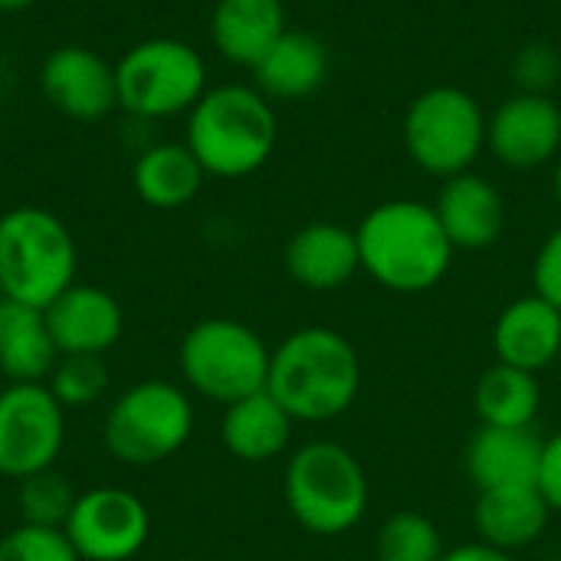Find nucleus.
I'll return each mask as SVG.
<instances>
[{
	"label": "nucleus",
	"instance_id": "nucleus-1",
	"mask_svg": "<svg viewBox=\"0 0 561 561\" xmlns=\"http://www.w3.org/2000/svg\"><path fill=\"white\" fill-rule=\"evenodd\" d=\"M362 273L388 293H427L450 273L454 243L447 240L437 210L424 201L394 197L371 207L358 227Z\"/></svg>",
	"mask_w": 561,
	"mask_h": 561
},
{
	"label": "nucleus",
	"instance_id": "nucleus-2",
	"mask_svg": "<svg viewBox=\"0 0 561 561\" xmlns=\"http://www.w3.org/2000/svg\"><path fill=\"white\" fill-rule=\"evenodd\" d=\"M266 391L296 424L335 421L358 401L362 358L355 345L329 325L296 329L273 348Z\"/></svg>",
	"mask_w": 561,
	"mask_h": 561
},
{
	"label": "nucleus",
	"instance_id": "nucleus-3",
	"mask_svg": "<svg viewBox=\"0 0 561 561\" xmlns=\"http://www.w3.org/2000/svg\"><path fill=\"white\" fill-rule=\"evenodd\" d=\"M279 122L273 102L256 85H217L187 112L184 145L210 178H247L276 148Z\"/></svg>",
	"mask_w": 561,
	"mask_h": 561
},
{
	"label": "nucleus",
	"instance_id": "nucleus-4",
	"mask_svg": "<svg viewBox=\"0 0 561 561\" xmlns=\"http://www.w3.org/2000/svg\"><path fill=\"white\" fill-rule=\"evenodd\" d=\"M289 516L312 536H345L368 516L371 490L362 460L335 440H309L289 454L283 473Z\"/></svg>",
	"mask_w": 561,
	"mask_h": 561
},
{
	"label": "nucleus",
	"instance_id": "nucleus-5",
	"mask_svg": "<svg viewBox=\"0 0 561 561\" xmlns=\"http://www.w3.org/2000/svg\"><path fill=\"white\" fill-rule=\"evenodd\" d=\"M76 240L43 207H13L0 217V293L3 299L46 309L76 283Z\"/></svg>",
	"mask_w": 561,
	"mask_h": 561
},
{
	"label": "nucleus",
	"instance_id": "nucleus-6",
	"mask_svg": "<svg viewBox=\"0 0 561 561\" xmlns=\"http://www.w3.org/2000/svg\"><path fill=\"white\" fill-rule=\"evenodd\" d=\"M483 105L460 85H431L404 112L401 138L408 158L440 181L467 174L486 148Z\"/></svg>",
	"mask_w": 561,
	"mask_h": 561
},
{
	"label": "nucleus",
	"instance_id": "nucleus-7",
	"mask_svg": "<svg viewBox=\"0 0 561 561\" xmlns=\"http://www.w3.org/2000/svg\"><path fill=\"white\" fill-rule=\"evenodd\" d=\"M273 348L240 319H201L181 339L178 365L201 398L233 404L256 391H266Z\"/></svg>",
	"mask_w": 561,
	"mask_h": 561
},
{
	"label": "nucleus",
	"instance_id": "nucleus-8",
	"mask_svg": "<svg viewBox=\"0 0 561 561\" xmlns=\"http://www.w3.org/2000/svg\"><path fill=\"white\" fill-rule=\"evenodd\" d=\"M115 85L118 105L128 115L141 122L171 118L201 102L207 92V66L191 43L158 36L135 43L115 62Z\"/></svg>",
	"mask_w": 561,
	"mask_h": 561
},
{
	"label": "nucleus",
	"instance_id": "nucleus-9",
	"mask_svg": "<svg viewBox=\"0 0 561 561\" xmlns=\"http://www.w3.org/2000/svg\"><path fill=\"white\" fill-rule=\"evenodd\" d=\"M194 434V404L171 381H138L105 417V450L128 467H154L174 457Z\"/></svg>",
	"mask_w": 561,
	"mask_h": 561
},
{
	"label": "nucleus",
	"instance_id": "nucleus-10",
	"mask_svg": "<svg viewBox=\"0 0 561 561\" xmlns=\"http://www.w3.org/2000/svg\"><path fill=\"white\" fill-rule=\"evenodd\" d=\"M66 440V408L46 385L0 391V477L26 480L49 470Z\"/></svg>",
	"mask_w": 561,
	"mask_h": 561
},
{
	"label": "nucleus",
	"instance_id": "nucleus-11",
	"mask_svg": "<svg viewBox=\"0 0 561 561\" xmlns=\"http://www.w3.org/2000/svg\"><path fill=\"white\" fill-rule=\"evenodd\" d=\"M62 533L82 561H128L145 549L151 516L135 493L99 486L79 493Z\"/></svg>",
	"mask_w": 561,
	"mask_h": 561
},
{
	"label": "nucleus",
	"instance_id": "nucleus-12",
	"mask_svg": "<svg viewBox=\"0 0 561 561\" xmlns=\"http://www.w3.org/2000/svg\"><path fill=\"white\" fill-rule=\"evenodd\" d=\"M486 148L513 171H533L561 154V108L552 95L516 92L486 122Z\"/></svg>",
	"mask_w": 561,
	"mask_h": 561
},
{
	"label": "nucleus",
	"instance_id": "nucleus-13",
	"mask_svg": "<svg viewBox=\"0 0 561 561\" xmlns=\"http://www.w3.org/2000/svg\"><path fill=\"white\" fill-rule=\"evenodd\" d=\"M43 95L76 122L105 118L118 105L115 66L89 46H59L39 66Z\"/></svg>",
	"mask_w": 561,
	"mask_h": 561
},
{
	"label": "nucleus",
	"instance_id": "nucleus-14",
	"mask_svg": "<svg viewBox=\"0 0 561 561\" xmlns=\"http://www.w3.org/2000/svg\"><path fill=\"white\" fill-rule=\"evenodd\" d=\"M43 316L59 355H105L125 329L118 299L85 283H72L59 293Z\"/></svg>",
	"mask_w": 561,
	"mask_h": 561
},
{
	"label": "nucleus",
	"instance_id": "nucleus-15",
	"mask_svg": "<svg viewBox=\"0 0 561 561\" xmlns=\"http://www.w3.org/2000/svg\"><path fill=\"white\" fill-rule=\"evenodd\" d=\"M286 273L309 293H332L362 273L355 230L335 220H316L299 227L283 253Z\"/></svg>",
	"mask_w": 561,
	"mask_h": 561
},
{
	"label": "nucleus",
	"instance_id": "nucleus-16",
	"mask_svg": "<svg viewBox=\"0 0 561 561\" xmlns=\"http://www.w3.org/2000/svg\"><path fill=\"white\" fill-rule=\"evenodd\" d=\"M434 210L454 250H490L506 230V201L500 187L473 171L447 178Z\"/></svg>",
	"mask_w": 561,
	"mask_h": 561
},
{
	"label": "nucleus",
	"instance_id": "nucleus-17",
	"mask_svg": "<svg viewBox=\"0 0 561 561\" xmlns=\"http://www.w3.org/2000/svg\"><path fill=\"white\" fill-rule=\"evenodd\" d=\"M493 352L500 365L533 375L552 368L561 355V312L536 293L513 299L493 322Z\"/></svg>",
	"mask_w": 561,
	"mask_h": 561
},
{
	"label": "nucleus",
	"instance_id": "nucleus-18",
	"mask_svg": "<svg viewBox=\"0 0 561 561\" xmlns=\"http://www.w3.org/2000/svg\"><path fill=\"white\" fill-rule=\"evenodd\" d=\"M542 440L533 427H486L480 424L467 444L463 467L477 493L506 486H536Z\"/></svg>",
	"mask_w": 561,
	"mask_h": 561
},
{
	"label": "nucleus",
	"instance_id": "nucleus-19",
	"mask_svg": "<svg viewBox=\"0 0 561 561\" xmlns=\"http://www.w3.org/2000/svg\"><path fill=\"white\" fill-rule=\"evenodd\" d=\"M552 516L556 513L549 510L539 486L486 490V493H477V503H473L477 539L510 556L536 546L546 536Z\"/></svg>",
	"mask_w": 561,
	"mask_h": 561
},
{
	"label": "nucleus",
	"instance_id": "nucleus-20",
	"mask_svg": "<svg viewBox=\"0 0 561 561\" xmlns=\"http://www.w3.org/2000/svg\"><path fill=\"white\" fill-rule=\"evenodd\" d=\"M329 46L309 30H286L276 46L253 66L256 89L273 102H299L316 95L329 79Z\"/></svg>",
	"mask_w": 561,
	"mask_h": 561
},
{
	"label": "nucleus",
	"instance_id": "nucleus-21",
	"mask_svg": "<svg viewBox=\"0 0 561 561\" xmlns=\"http://www.w3.org/2000/svg\"><path fill=\"white\" fill-rule=\"evenodd\" d=\"M283 0H217L210 13V39L233 66H256L286 33Z\"/></svg>",
	"mask_w": 561,
	"mask_h": 561
},
{
	"label": "nucleus",
	"instance_id": "nucleus-22",
	"mask_svg": "<svg viewBox=\"0 0 561 561\" xmlns=\"http://www.w3.org/2000/svg\"><path fill=\"white\" fill-rule=\"evenodd\" d=\"M293 427L296 421L286 414V408L270 391H256L224 408L220 440L240 463H270L286 454Z\"/></svg>",
	"mask_w": 561,
	"mask_h": 561
},
{
	"label": "nucleus",
	"instance_id": "nucleus-23",
	"mask_svg": "<svg viewBox=\"0 0 561 561\" xmlns=\"http://www.w3.org/2000/svg\"><path fill=\"white\" fill-rule=\"evenodd\" d=\"M59 362L43 309L0 299V375L10 385H46Z\"/></svg>",
	"mask_w": 561,
	"mask_h": 561
},
{
	"label": "nucleus",
	"instance_id": "nucleus-24",
	"mask_svg": "<svg viewBox=\"0 0 561 561\" xmlns=\"http://www.w3.org/2000/svg\"><path fill=\"white\" fill-rule=\"evenodd\" d=\"M135 191L148 207L158 210H178L191 204L207 178L201 161L187 145L178 141H161L148 145L138 161H135Z\"/></svg>",
	"mask_w": 561,
	"mask_h": 561
},
{
	"label": "nucleus",
	"instance_id": "nucleus-25",
	"mask_svg": "<svg viewBox=\"0 0 561 561\" xmlns=\"http://www.w3.org/2000/svg\"><path fill=\"white\" fill-rule=\"evenodd\" d=\"M473 411L486 427H533L542 411L539 375L496 362L477 378Z\"/></svg>",
	"mask_w": 561,
	"mask_h": 561
},
{
	"label": "nucleus",
	"instance_id": "nucleus-26",
	"mask_svg": "<svg viewBox=\"0 0 561 561\" xmlns=\"http://www.w3.org/2000/svg\"><path fill=\"white\" fill-rule=\"evenodd\" d=\"M444 552L447 549H444V536L437 523L417 510L391 513L375 536L378 561H440Z\"/></svg>",
	"mask_w": 561,
	"mask_h": 561
},
{
	"label": "nucleus",
	"instance_id": "nucleus-27",
	"mask_svg": "<svg viewBox=\"0 0 561 561\" xmlns=\"http://www.w3.org/2000/svg\"><path fill=\"white\" fill-rule=\"evenodd\" d=\"M76 490L62 473L39 470L26 480L16 483V510L26 526H46V529H62L72 506H76Z\"/></svg>",
	"mask_w": 561,
	"mask_h": 561
},
{
	"label": "nucleus",
	"instance_id": "nucleus-28",
	"mask_svg": "<svg viewBox=\"0 0 561 561\" xmlns=\"http://www.w3.org/2000/svg\"><path fill=\"white\" fill-rule=\"evenodd\" d=\"M46 388L66 411L92 408L108 388V368L102 355H59Z\"/></svg>",
	"mask_w": 561,
	"mask_h": 561
},
{
	"label": "nucleus",
	"instance_id": "nucleus-29",
	"mask_svg": "<svg viewBox=\"0 0 561 561\" xmlns=\"http://www.w3.org/2000/svg\"><path fill=\"white\" fill-rule=\"evenodd\" d=\"M0 561H82L62 529L20 523L0 539Z\"/></svg>",
	"mask_w": 561,
	"mask_h": 561
},
{
	"label": "nucleus",
	"instance_id": "nucleus-30",
	"mask_svg": "<svg viewBox=\"0 0 561 561\" xmlns=\"http://www.w3.org/2000/svg\"><path fill=\"white\" fill-rule=\"evenodd\" d=\"M516 92L529 95H552V89L561 82V56L559 49L546 39H533L516 49L510 62Z\"/></svg>",
	"mask_w": 561,
	"mask_h": 561
},
{
	"label": "nucleus",
	"instance_id": "nucleus-31",
	"mask_svg": "<svg viewBox=\"0 0 561 561\" xmlns=\"http://www.w3.org/2000/svg\"><path fill=\"white\" fill-rule=\"evenodd\" d=\"M533 293L561 312V224L542 240L533 260Z\"/></svg>",
	"mask_w": 561,
	"mask_h": 561
},
{
	"label": "nucleus",
	"instance_id": "nucleus-32",
	"mask_svg": "<svg viewBox=\"0 0 561 561\" xmlns=\"http://www.w3.org/2000/svg\"><path fill=\"white\" fill-rule=\"evenodd\" d=\"M539 493L546 496L549 510L561 516V427L542 440V460H539Z\"/></svg>",
	"mask_w": 561,
	"mask_h": 561
},
{
	"label": "nucleus",
	"instance_id": "nucleus-33",
	"mask_svg": "<svg viewBox=\"0 0 561 561\" xmlns=\"http://www.w3.org/2000/svg\"><path fill=\"white\" fill-rule=\"evenodd\" d=\"M440 561H516L510 552H503V549H493V546H486V542H463V546H457V549H447L444 552V559Z\"/></svg>",
	"mask_w": 561,
	"mask_h": 561
},
{
	"label": "nucleus",
	"instance_id": "nucleus-34",
	"mask_svg": "<svg viewBox=\"0 0 561 561\" xmlns=\"http://www.w3.org/2000/svg\"><path fill=\"white\" fill-rule=\"evenodd\" d=\"M36 0H0V10H7V13H13V10H26V7H33Z\"/></svg>",
	"mask_w": 561,
	"mask_h": 561
},
{
	"label": "nucleus",
	"instance_id": "nucleus-35",
	"mask_svg": "<svg viewBox=\"0 0 561 561\" xmlns=\"http://www.w3.org/2000/svg\"><path fill=\"white\" fill-rule=\"evenodd\" d=\"M552 191H556V201L561 207V154L556 158V174H552Z\"/></svg>",
	"mask_w": 561,
	"mask_h": 561
},
{
	"label": "nucleus",
	"instance_id": "nucleus-36",
	"mask_svg": "<svg viewBox=\"0 0 561 561\" xmlns=\"http://www.w3.org/2000/svg\"><path fill=\"white\" fill-rule=\"evenodd\" d=\"M556 368H559V378H561V355H559V362H556Z\"/></svg>",
	"mask_w": 561,
	"mask_h": 561
},
{
	"label": "nucleus",
	"instance_id": "nucleus-37",
	"mask_svg": "<svg viewBox=\"0 0 561 561\" xmlns=\"http://www.w3.org/2000/svg\"><path fill=\"white\" fill-rule=\"evenodd\" d=\"M0 299H3V293H0Z\"/></svg>",
	"mask_w": 561,
	"mask_h": 561
}]
</instances>
